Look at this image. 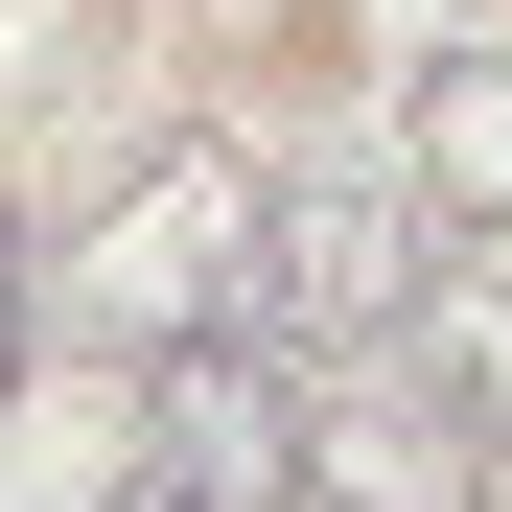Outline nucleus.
<instances>
[{"label":"nucleus","mask_w":512,"mask_h":512,"mask_svg":"<svg viewBox=\"0 0 512 512\" xmlns=\"http://www.w3.org/2000/svg\"><path fill=\"white\" fill-rule=\"evenodd\" d=\"M419 163H373V140H303V163H256V256H233V326L256 350H373V326L419 303Z\"/></svg>","instance_id":"f257e3e1"},{"label":"nucleus","mask_w":512,"mask_h":512,"mask_svg":"<svg viewBox=\"0 0 512 512\" xmlns=\"http://www.w3.org/2000/svg\"><path fill=\"white\" fill-rule=\"evenodd\" d=\"M94 512H187V489H163V466H117V489H94Z\"/></svg>","instance_id":"6e6552de"},{"label":"nucleus","mask_w":512,"mask_h":512,"mask_svg":"<svg viewBox=\"0 0 512 512\" xmlns=\"http://www.w3.org/2000/svg\"><path fill=\"white\" fill-rule=\"evenodd\" d=\"M419 233H443V256L512 233V47H466L443 94H419Z\"/></svg>","instance_id":"39448f33"},{"label":"nucleus","mask_w":512,"mask_h":512,"mask_svg":"<svg viewBox=\"0 0 512 512\" xmlns=\"http://www.w3.org/2000/svg\"><path fill=\"white\" fill-rule=\"evenodd\" d=\"M24 326H47V256L0 233V396H24Z\"/></svg>","instance_id":"0eeeda50"},{"label":"nucleus","mask_w":512,"mask_h":512,"mask_svg":"<svg viewBox=\"0 0 512 512\" xmlns=\"http://www.w3.org/2000/svg\"><path fill=\"white\" fill-rule=\"evenodd\" d=\"M489 466H512V443L466 419V373L396 350V326L303 373V512H489Z\"/></svg>","instance_id":"7ed1b4c3"},{"label":"nucleus","mask_w":512,"mask_h":512,"mask_svg":"<svg viewBox=\"0 0 512 512\" xmlns=\"http://www.w3.org/2000/svg\"><path fill=\"white\" fill-rule=\"evenodd\" d=\"M233 256H256V140H163L140 187L47 256V326L70 350H187V326H233Z\"/></svg>","instance_id":"f03ea898"},{"label":"nucleus","mask_w":512,"mask_h":512,"mask_svg":"<svg viewBox=\"0 0 512 512\" xmlns=\"http://www.w3.org/2000/svg\"><path fill=\"white\" fill-rule=\"evenodd\" d=\"M419 350H443V373H466V419L512 443V280H466V256H443V326H419Z\"/></svg>","instance_id":"423d86ee"},{"label":"nucleus","mask_w":512,"mask_h":512,"mask_svg":"<svg viewBox=\"0 0 512 512\" xmlns=\"http://www.w3.org/2000/svg\"><path fill=\"white\" fill-rule=\"evenodd\" d=\"M140 466L187 512H303V350H256V326L140 350Z\"/></svg>","instance_id":"20e7f679"}]
</instances>
